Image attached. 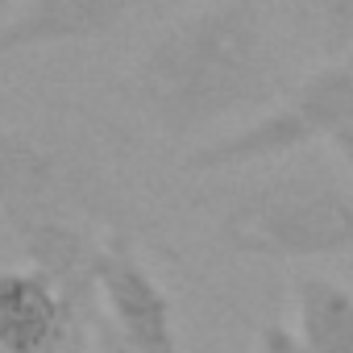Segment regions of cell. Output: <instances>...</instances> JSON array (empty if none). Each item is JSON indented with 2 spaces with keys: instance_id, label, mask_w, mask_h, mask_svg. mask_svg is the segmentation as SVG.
Segmentation results:
<instances>
[{
  "instance_id": "6da1fadb",
  "label": "cell",
  "mask_w": 353,
  "mask_h": 353,
  "mask_svg": "<svg viewBox=\"0 0 353 353\" xmlns=\"http://www.w3.org/2000/svg\"><path fill=\"white\" fill-rule=\"evenodd\" d=\"M129 92L170 141L270 104L283 88L258 0H208L158 30L133 63Z\"/></svg>"
},
{
  "instance_id": "7a4b0ae2",
  "label": "cell",
  "mask_w": 353,
  "mask_h": 353,
  "mask_svg": "<svg viewBox=\"0 0 353 353\" xmlns=\"http://www.w3.org/2000/svg\"><path fill=\"white\" fill-rule=\"evenodd\" d=\"M221 241L266 262H345L353 254V183L320 158L291 162L229 200Z\"/></svg>"
},
{
  "instance_id": "3957f363",
  "label": "cell",
  "mask_w": 353,
  "mask_h": 353,
  "mask_svg": "<svg viewBox=\"0 0 353 353\" xmlns=\"http://www.w3.org/2000/svg\"><path fill=\"white\" fill-rule=\"evenodd\" d=\"M349 125H353V54L336 63H320L262 117L196 145L183 158V170L221 174V170H245L258 162L295 158L307 154L316 141H332Z\"/></svg>"
},
{
  "instance_id": "277c9868",
  "label": "cell",
  "mask_w": 353,
  "mask_h": 353,
  "mask_svg": "<svg viewBox=\"0 0 353 353\" xmlns=\"http://www.w3.org/2000/svg\"><path fill=\"white\" fill-rule=\"evenodd\" d=\"M0 216L9 225L30 216H112L108 188L59 145L30 129H0Z\"/></svg>"
},
{
  "instance_id": "5b68a950",
  "label": "cell",
  "mask_w": 353,
  "mask_h": 353,
  "mask_svg": "<svg viewBox=\"0 0 353 353\" xmlns=\"http://www.w3.org/2000/svg\"><path fill=\"white\" fill-rule=\"evenodd\" d=\"M96 291H67L42 270H0V353H92Z\"/></svg>"
},
{
  "instance_id": "8992f818",
  "label": "cell",
  "mask_w": 353,
  "mask_h": 353,
  "mask_svg": "<svg viewBox=\"0 0 353 353\" xmlns=\"http://www.w3.org/2000/svg\"><path fill=\"white\" fill-rule=\"evenodd\" d=\"M96 303L112 332L141 353H183L174 299L125 229H108L96 258Z\"/></svg>"
},
{
  "instance_id": "52a82bcc",
  "label": "cell",
  "mask_w": 353,
  "mask_h": 353,
  "mask_svg": "<svg viewBox=\"0 0 353 353\" xmlns=\"http://www.w3.org/2000/svg\"><path fill=\"white\" fill-rule=\"evenodd\" d=\"M145 5L154 0H26L13 17L0 21V59L104 38Z\"/></svg>"
},
{
  "instance_id": "ba28073f",
  "label": "cell",
  "mask_w": 353,
  "mask_h": 353,
  "mask_svg": "<svg viewBox=\"0 0 353 353\" xmlns=\"http://www.w3.org/2000/svg\"><path fill=\"white\" fill-rule=\"evenodd\" d=\"M17 245L26 250L30 266L42 270L46 279H54L67 291H96V258H100V241L88 221L79 216H30L9 225Z\"/></svg>"
},
{
  "instance_id": "9c48e42d",
  "label": "cell",
  "mask_w": 353,
  "mask_h": 353,
  "mask_svg": "<svg viewBox=\"0 0 353 353\" xmlns=\"http://www.w3.org/2000/svg\"><path fill=\"white\" fill-rule=\"evenodd\" d=\"M295 336L307 353H353V287L332 274L303 270L291 279Z\"/></svg>"
},
{
  "instance_id": "30bf717a",
  "label": "cell",
  "mask_w": 353,
  "mask_h": 353,
  "mask_svg": "<svg viewBox=\"0 0 353 353\" xmlns=\"http://www.w3.org/2000/svg\"><path fill=\"white\" fill-rule=\"evenodd\" d=\"M303 17L324 63L353 54V0H303Z\"/></svg>"
},
{
  "instance_id": "8fae6325",
  "label": "cell",
  "mask_w": 353,
  "mask_h": 353,
  "mask_svg": "<svg viewBox=\"0 0 353 353\" xmlns=\"http://www.w3.org/2000/svg\"><path fill=\"white\" fill-rule=\"evenodd\" d=\"M258 353H307V349L295 336V328H287L279 320H266V324H258Z\"/></svg>"
},
{
  "instance_id": "7c38bea8",
  "label": "cell",
  "mask_w": 353,
  "mask_h": 353,
  "mask_svg": "<svg viewBox=\"0 0 353 353\" xmlns=\"http://www.w3.org/2000/svg\"><path fill=\"white\" fill-rule=\"evenodd\" d=\"M92 353H141V349H133V345H125L117 332H112V324L96 312V341H92Z\"/></svg>"
},
{
  "instance_id": "4fadbf2b",
  "label": "cell",
  "mask_w": 353,
  "mask_h": 353,
  "mask_svg": "<svg viewBox=\"0 0 353 353\" xmlns=\"http://www.w3.org/2000/svg\"><path fill=\"white\" fill-rule=\"evenodd\" d=\"M328 150H332V158L345 166V179L353 183V125H349L345 133H336V137L328 141Z\"/></svg>"
},
{
  "instance_id": "5bb4252c",
  "label": "cell",
  "mask_w": 353,
  "mask_h": 353,
  "mask_svg": "<svg viewBox=\"0 0 353 353\" xmlns=\"http://www.w3.org/2000/svg\"><path fill=\"white\" fill-rule=\"evenodd\" d=\"M341 270H345V274H349V279H353V254H349V258H345V262H341Z\"/></svg>"
}]
</instances>
